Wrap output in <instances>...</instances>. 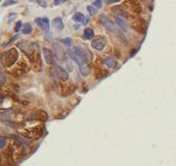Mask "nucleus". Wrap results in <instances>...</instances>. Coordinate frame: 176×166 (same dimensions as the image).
Masks as SVG:
<instances>
[{
  "label": "nucleus",
  "mask_w": 176,
  "mask_h": 166,
  "mask_svg": "<svg viewBox=\"0 0 176 166\" xmlns=\"http://www.w3.org/2000/svg\"><path fill=\"white\" fill-rule=\"evenodd\" d=\"M19 58V52L16 48H12L10 50L4 51L0 55V61L2 63L3 67H10L16 63V61Z\"/></svg>",
  "instance_id": "nucleus-1"
},
{
  "label": "nucleus",
  "mask_w": 176,
  "mask_h": 166,
  "mask_svg": "<svg viewBox=\"0 0 176 166\" xmlns=\"http://www.w3.org/2000/svg\"><path fill=\"white\" fill-rule=\"evenodd\" d=\"M17 46L19 47V48L21 49V50L23 51V52H24L27 56H28L30 60L33 59L34 55H35L36 52H37V51H35V49L33 48L32 44H30L29 42H27V41L19 42V43L17 44Z\"/></svg>",
  "instance_id": "nucleus-2"
},
{
  "label": "nucleus",
  "mask_w": 176,
  "mask_h": 166,
  "mask_svg": "<svg viewBox=\"0 0 176 166\" xmlns=\"http://www.w3.org/2000/svg\"><path fill=\"white\" fill-rule=\"evenodd\" d=\"M74 50H75V52L77 53V55L81 58V60L84 61V63H87L88 61H90V60L92 59L91 52L87 50L86 48H83V47H81V46H77L74 48Z\"/></svg>",
  "instance_id": "nucleus-3"
},
{
  "label": "nucleus",
  "mask_w": 176,
  "mask_h": 166,
  "mask_svg": "<svg viewBox=\"0 0 176 166\" xmlns=\"http://www.w3.org/2000/svg\"><path fill=\"white\" fill-rule=\"evenodd\" d=\"M99 21H101V23L103 24V26H104L109 32H111V33L116 32L115 24H114L113 22L109 19L107 16H105V15H101V16H99Z\"/></svg>",
  "instance_id": "nucleus-4"
},
{
  "label": "nucleus",
  "mask_w": 176,
  "mask_h": 166,
  "mask_svg": "<svg viewBox=\"0 0 176 166\" xmlns=\"http://www.w3.org/2000/svg\"><path fill=\"white\" fill-rule=\"evenodd\" d=\"M53 73L55 74V76L58 78V79L63 80V81H66V80H68V72H66L64 69H62L60 65H54V67H53Z\"/></svg>",
  "instance_id": "nucleus-5"
},
{
  "label": "nucleus",
  "mask_w": 176,
  "mask_h": 166,
  "mask_svg": "<svg viewBox=\"0 0 176 166\" xmlns=\"http://www.w3.org/2000/svg\"><path fill=\"white\" fill-rule=\"evenodd\" d=\"M91 46L92 48L95 49V50L101 51L105 48V46H106V40H105V38H103V36H99V38L94 39L93 41L91 42Z\"/></svg>",
  "instance_id": "nucleus-6"
},
{
  "label": "nucleus",
  "mask_w": 176,
  "mask_h": 166,
  "mask_svg": "<svg viewBox=\"0 0 176 166\" xmlns=\"http://www.w3.org/2000/svg\"><path fill=\"white\" fill-rule=\"evenodd\" d=\"M43 54L45 60H46L47 65H53L54 63V55L52 53V51L48 48H43Z\"/></svg>",
  "instance_id": "nucleus-7"
},
{
  "label": "nucleus",
  "mask_w": 176,
  "mask_h": 166,
  "mask_svg": "<svg viewBox=\"0 0 176 166\" xmlns=\"http://www.w3.org/2000/svg\"><path fill=\"white\" fill-rule=\"evenodd\" d=\"M31 61H32V67H33V70L36 71V72L41 71V57H39V52H36V54L34 55L33 59H32Z\"/></svg>",
  "instance_id": "nucleus-8"
},
{
  "label": "nucleus",
  "mask_w": 176,
  "mask_h": 166,
  "mask_svg": "<svg viewBox=\"0 0 176 166\" xmlns=\"http://www.w3.org/2000/svg\"><path fill=\"white\" fill-rule=\"evenodd\" d=\"M35 23L39 25L41 29L46 30V31H48L49 25H50V24H49V19H47V18H36Z\"/></svg>",
  "instance_id": "nucleus-9"
},
{
  "label": "nucleus",
  "mask_w": 176,
  "mask_h": 166,
  "mask_svg": "<svg viewBox=\"0 0 176 166\" xmlns=\"http://www.w3.org/2000/svg\"><path fill=\"white\" fill-rule=\"evenodd\" d=\"M103 63H104V65H106L107 67H109V69H114V67H116L117 65H118V63H117V60L113 57H106L103 60Z\"/></svg>",
  "instance_id": "nucleus-10"
},
{
  "label": "nucleus",
  "mask_w": 176,
  "mask_h": 166,
  "mask_svg": "<svg viewBox=\"0 0 176 166\" xmlns=\"http://www.w3.org/2000/svg\"><path fill=\"white\" fill-rule=\"evenodd\" d=\"M79 69H80V72H81V74H82V76H84V77H86V76H88L90 73V69L89 67H88V65H87L86 63H82L79 65Z\"/></svg>",
  "instance_id": "nucleus-11"
},
{
  "label": "nucleus",
  "mask_w": 176,
  "mask_h": 166,
  "mask_svg": "<svg viewBox=\"0 0 176 166\" xmlns=\"http://www.w3.org/2000/svg\"><path fill=\"white\" fill-rule=\"evenodd\" d=\"M115 22H116V24L119 26V28H121L122 30L126 31V28H128V24H126V20H123V18L118 17V16H117V17L115 18Z\"/></svg>",
  "instance_id": "nucleus-12"
},
{
  "label": "nucleus",
  "mask_w": 176,
  "mask_h": 166,
  "mask_svg": "<svg viewBox=\"0 0 176 166\" xmlns=\"http://www.w3.org/2000/svg\"><path fill=\"white\" fill-rule=\"evenodd\" d=\"M61 86H62L63 96H68V94H72V92H74V89H75V87H72V85L68 84V83H66V84H62Z\"/></svg>",
  "instance_id": "nucleus-13"
},
{
  "label": "nucleus",
  "mask_w": 176,
  "mask_h": 166,
  "mask_svg": "<svg viewBox=\"0 0 176 166\" xmlns=\"http://www.w3.org/2000/svg\"><path fill=\"white\" fill-rule=\"evenodd\" d=\"M72 19L75 20L76 22H82V23H87V20L85 19V16L82 14V13L77 12L74 14L72 16Z\"/></svg>",
  "instance_id": "nucleus-14"
},
{
  "label": "nucleus",
  "mask_w": 176,
  "mask_h": 166,
  "mask_svg": "<svg viewBox=\"0 0 176 166\" xmlns=\"http://www.w3.org/2000/svg\"><path fill=\"white\" fill-rule=\"evenodd\" d=\"M52 23H53V25L55 26V28L59 29V30L63 29V27H64V25H63V22H62V19H61V18H55Z\"/></svg>",
  "instance_id": "nucleus-15"
},
{
  "label": "nucleus",
  "mask_w": 176,
  "mask_h": 166,
  "mask_svg": "<svg viewBox=\"0 0 176 166\" xmlns=\"http://www.w3.org/2000/svg\"><path fill=\"white\" fill-rule=\"evenodd\" d=\"M93 36H94V32L92 29L90 28H85L84 29V38L86 40H91L93 39Z\"/></svg>",
  "instance_id": "nucleus-16"
},
{
  "label": "nucleus",
  "mask_w": 176,
  "mask_h": 166,
  "mask_svg": "<svg viewBox=\"0 0 176 166\" xmlns=\"http://www.w3.org/2000/svg\"><path fill=\"white\" fill-rule=\"evenodd\" d=\"M22 32L24 34H30L32 32V26L29 23H27V24H24V26H23V28H22Z\"/></svg>",
  "instance_id": "nucleus-17"
},
{
  "label": "nucleus",
  "mask_w": 176,
  "mask_h": 166,
  "mask_svg": "<svg viewBox=\"0 0 176 166\" xmlns=\"http://www.w3.org/2000/svg\"><path fill=\"white\" fill-rule=\"evenodd\" d=\"M54 49H55V51H56V54H58V57L59 58H61V56L63 55V51H62V49H61V47L58 45V44H54Z\"/></svg>",
  "instance_id": "nucleus-18"
},
{
  "label": "nucleus",
  "mask_w": 176,
  "mask_h": 166,
  "mask_svg": "<svg viewBox=\"0 0 176 166\" xmlns=\"http://www.w3.org/2000/svg\"><path fill=\"white\" fill-rule=\"evenodd\" d=\"M87 12H88V14H89L90 16H94V15L97 14V10H95L93 6H91V5H88V6H87Z\"/></svg>",
  "instance_id": "nucleus-19"
},
{
  "label": "nucleus",
  "mask_w": 176,
  "mask_h": 166,
  "mask_svg": "<svg viewBox=\"0 0 176 166\" xmlns=\"http://www.w3.org/2000/svg\"><path fill=\"white\" fill-rule=\"evenodd\" d=\"M5 82H6V76L2 71L0 70V84H4Z\"/></svg>",
  "instance_id": "nucleus-20"
},
{
  "label": "nucleus",
  "mask_w": 176,
  "mask_h": 166,
  "mask_svg": "<svg viewBox=\"0 0 176 166\" xmlns=\"http://www.w3.org/2000/svg\"><path fill=\"white\" fill-rule=\"evenodd\" d=\"M61 42H62L63 44H65L66 46H70V45L72 44V39H70V38H65V39H62V40H61Z\"/></svg>",
  "instance_id": "nucleus-21"
},
{
  "label": "nucleus",
  "mask_w": 176,
  "mask_h": 166,
  "mask_svg": "<svg viewBox=\"0 0 176 166\" xmlns=\"http://www.w3.org/2000/svg\"><path fill=\"white\" fill-rule=\"evenodd\" d=\"M21 28H22V22L21 21L17 22V24H16V26H14V31L19 32L20 30H21Z\"/></svg>",
  "instance_id": "nucleus-22"
},
{
  "label": "nucleus",
  "mask_w": 176,
  "mask_h": 166,
  "mask_svg": "<svg viewBox=\"0 0 176 166\" xmlns=\"http://www.w3.org/2000/svg\"><path fill=\"white\" fill-rule=\"evenodd\" d=\"M5 143H6V141H5L4 138L0 137V149H3L5 147Z\"/></svg>",
  "instance_id": "nucleus-23"
},
{
  "label": "nucleus",
  "mask_w": 176,
  "mask_h": 166,
  "mask_svg": "<svg viewBox=\"0 0 176 166\" xmlns=\"http://www.w3.org/2000/svg\"><path fill=\"white\" fill-rule=\"evenodd\" d=\"M93 5L94 6H97V7H99V8H101V5H103V2H101V0H99V1H93Z\"/></svg>",
  "instance_id": "nucleus-24"
},
{
  "label": "nucleus",
  "mask_w": 176,
  "mask_h": 166,
  "mask_svg": "<svg viewBox=\"0 0 176 166\" xmlns=\"http://www.w3.org/2000/svg\"><path fill=\"white\" fill-rule=\"evenodd\" d=\"M17 3V1H5V2H3V6H8V5H12V4H16Z\"/></svg>",
  "instance_id": "nucleus-25"
},
{
  "label": "nucleus",
  "mask_w": 176,
  "mask_h": 166,
  "mask_svg": "<svg viewBox=\"0 0 176 166\" xmlns=\"http://www.w3.org/2000/svg\"><path fill=\"white\" fill-rule=\"evenodd\" d=\"M39 5H41V6H43V7H47V2L46 1H39Z\"/></svg>",
  "instance_id": "nucleus-26"
},
{
  "label": "nucleus",
  "mask_w": 176,
  "mask_h": 166,
  "mask_svg": "<svg viewBox=\"0 0 176 166\" xmlns=\"http://www.w3.org/2000/svg\"><path fill=\"white\" fill-rule=\"evenodd\" d=\"M16 16H17V15L14 14V13H12V14H10V17H8V22H10V21H12V20L14 19V18L16 17Z\"/></svg>",
  "instance_id": "nucleus-27"
},
{
  "label": "nucleus",
  "mask_w": 176,
  "mask_h": 166,
  "mask_svg": "<svg viewBox=\"0 0 176 166\" xmlns=\"http://www.w3.org/2000/svg\"><path fill=\"white\" fill-rule=\"evenodd\" d=\"M60 3H62V1H54V5H58Z\"/></svg>",
  "instance_id": "nucleus-28"
},
{
  "label": "nucleus",
  "mask_w": 176,
  "mask_h": 166,
  "mask_svg": "<svg viewBox=\"0 0 176 166\" xmlns=\"http://www.w3.org/2000/svg\"><path fill=\"white\" fill-rule=\"evenodd\" d=\"M1 96H2V92H1V87H0V98H1Z\"/></svg>",
  "instance_id": "nucleus-29"
}]
</instances>
